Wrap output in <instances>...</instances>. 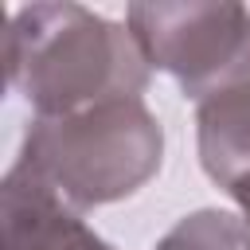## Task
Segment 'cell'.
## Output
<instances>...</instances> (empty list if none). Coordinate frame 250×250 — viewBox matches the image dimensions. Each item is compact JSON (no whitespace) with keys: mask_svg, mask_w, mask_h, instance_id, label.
<instances>
[{"mask_svg":"<svg viewBox=\"0 0 250 250\" xmlns=\"http://www.w3.org/2000/svg\"><path fill=\"white\" fill-rule=\"evenodd\" d=\"M4 74L35 117H66L102 102L141 98L152 66L129 23L82 4H23L8 12Z\"/></svg>","mask_w":250,"mask_h":250,"instance_id":"obj_1","label":"cell"},{"mask_svg":"<svg viewBox=\"0 0 250 250\" xmlns=\"http://www.w3.org/2000/svg\"><path fill=\"white\" fill-rule=\"evenodd\" d=\"M164 156V129L141 98L102 102L66 117H35L20 160L43 172L82 215L141 191Z\"/></svg>","mask_w":250,"mask_h":250,"instance_id":"obj_2","label":"cell"},{"mask_svg":"<svg viewBox=\"0 0 250 250\" xmlns=\"http://www.w3.org/2000/svg\"><path fill=\"white\" fill-rule=\"evenodd\" d=\"M125 23L148 66L168 70L191 102L250 74V8L234 0L129 4Z\"/></svg>","mask_w":250,"mask_h":250,"instance_id":"obj_3","label":"cell"},{"mask_svg":"<svg viewBox=\"0 0 250 250\" xmlns=\"http://www.w3.org/2000/svg\"><path fill=\"white\" fill-rule=\"evenodd\" d=\"M4 250H62L86 230L82 211L27 160H12L0 184Z\"/></svg>","mask_w":250,"mask_h":250,"instance_id":"obj_4","label":"cell"},{"mask_svg":"<svg viewBox=\"0 0 250 250\" xmlns=\"http://www.w3.org/2000/svg\"><path fill=\"white\" fill-rule=\"evenodd\" d=\"M246 242L250 234H246L242 215L203 207V211L184 215L152 250H246Z\"/></svg>","mask_w":250,"mask_h":250,"instance_id":"obj_5","label":"cell"},{"mask_svg":"<svg viewBox=\"0 0 250 250\" xmlns=\"http://www.w3.org/2000/svg\"><path fill=\"white\" fill-rule=\"evenodd\" d=\"M62 250H117V246H113V242H105L102 234H94V230L86 227V230H82V234H74Z\"/></svg>","mask_w":250,"mask_h":250,"instance_id":"obj_6","label":"cell"},{"mask_svg":"<svg viewBox=\"0 0 250 250\" xmlns=\"http://www.w3.org/2000/svg\"><path fill=\"white\" fill-rule=\"evenodd\" d=\"M246 250H250V242H246Z\"/></svg>","mask_w":250,"mask_h":250,"instance_id":"obj_7","label":"cell"}]
</instances>
